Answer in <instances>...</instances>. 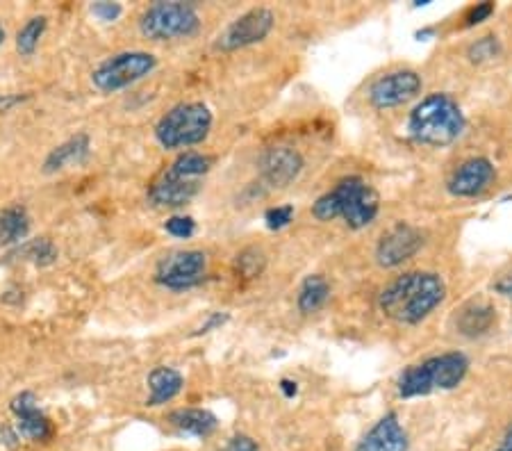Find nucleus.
<instances>
[{"label":"nucleus","instance_id":"1","mask_svg":"<svg viewBox=\"0 0 512 451\" xmlns=\"http://www.w3.org/2000/svg\"><path fill=\"white\" fill-rule=\"evenodd\" d=\"M447 299V283L435 272H406L387 283L378 294L381 313L396 324L426 322Z\"/></svg>","mask_w":512,"mask_h":451},{"label":"nucleus","instance_id":"2","mask_svg":"<svg viewBox=\"0 0 512 451\" xmlns=\"http://www.w3.org/2000/svg\"><path fill=\"white\" fill-rule=\"evenodd\" d=\"M408 137L428 149H447L465 135L467 117L460 103L447 92L421 96L408 112Z\"/></svg>","mask_w":512,"mask_h":451},{"label":"nucleus","instance_id":"3","mask_svg":"<svg viewBox=\"0 0 512 451\" xmlns=\"http://www.w3.org/2000/svg\"><path fill=\"white\" fill-rule=\"evenodd\" d=\"M378 215H381V196L360 176L342 178L333 190L321 194L312 203V217L317 221L328 224V221L342 219L351 231L371 226Z\"/></svg>","mask_w":512,"mask_h":451},{"label":"nucleus","instance_id":"4","mask_svg":"<svg viewBox=\"0 0 512 451\" xmlns=\"http://www.w3.org/2000/svg\"><path fill=\"white\" fill-rule=\"evenodd\" d=\"M214 167V158L201 151H185L173 160L148 187V201L155 208H183L201 192L205 176Z\"/></svg>","mask_w":512,"mask_h":451},{"label":"nucleus","instance_id":"5","mask_svg":"<svg viewBox=\"0 0 512 451\" xmlns=\"http://www.w3.org/2000/svg\"><path fill=\"white\" fill-rule=\"evenodd\" d=\"M467 354L462 351H444V354L431 356L421 363L408 365L396 379V395L401 399L426 397L433 392L456 390L469 374Z\"/></svg>","mask_w":512,"mask_h":451},{"label":"nucleus","instance_id":"6","mask_svg":"<svg viewBox=\"0 0 512 451\" xmlns=\"http://www.w3.org/2000/svg\"><path fill=\"white\" fill-rule=\"evenodd\" d=\"M214 126L212 110L205 103L187 101L173 105L155 123V139L167 151H185L203 144Z\"/></svg>","mask_w":512,"mask_h":451},{"label":"nucleus","instance_id":"7","mask_svg":"<svg viewBox=\"0 0 512 451\" xmlns=\"http://www.w3.org/2000/svg\"><path fill=\"white\" fill-rule=\"evenodd\" d=\"M201 30V16L192 3H153L139 16V32L151 41L192 39Z\"/></svg>","mask_w":512,"mask_h":451},{"label":"nucleus","instance_id":"8","mask_svg":"<svg viewBox=\"0 0 512 451\" xmlns=\"http://www.w3.org/2000/svg\"><path fill=\"white\" fill-rule=\"evenodd\" d=\"M158 69V57L148 51H123L110 55L92 71V82L98 92L112 94L121 92L135 82L144 80L146 76Z\"/></svg>","mask_w":512,"mask_h":451},{"label":"nucleus","instance_id":"9","mask_svg":"<svg viewBox=\"0 0 512 451\" xmlns=\"http://www.w3.org/2000/svg\"><path fill=\"white\" fill-rule=\"evenodd\" d=\"M208 276V256L198 249L171 251L155 265V283L164 290L185 292L201 285Z\"/></svg>","mask_w":512,"mask_h":451},{"label":"nucleus","instance_id":"10","mask_svg":"<svg viewBox=\"0 0 512 451\" xmlns=\"http://www.w3.org/2000/svg\"><path fill=\"white\" fill-rule=\"evenodd\" d=\"M276 28V14L269 7H253L230 21L224 32L214 41V48L221 53H235L242 48L260 44Z\"/></svg>","mask_w":512,"mask_h":451},{"label":"nucleus","instance_id":"11","mask_svg":"<svg viewBox=\"0 0 512 451\" xmlns=\"http://www.w3.org/2000/svg\"><path fill=\"white\" fill-rule=\"evenodd\" d=\"M424 78L415 69H394L378 76L367 89L369 105L374 110H394L419 98Z\"/></svg>","mask_w":512,"mask_h":451},{"label":"nucleus","instance_id":"12","mask_svg":"<svg viewBox=\"0 0 512 451\" xmlns=\"http://www.w3.org/2000/svg\"><path fill=\"white\" fill-rule=\"evenodd\" d=\"M305 160L294 146H269L258 158V187L262 192L285 190L303 174Z\"/></svg>","mask_w":512,"mask_h":451},{"label":"nucleus","instance_id":"13","mask_svg":"<svg viewBox=\"0 0 512 451\" xmlns=\"http://www.w3.org/2000/svg\"><path fill=\"white\" fill-rule=\"evenodd\" d=\"M426 235L419 231L417 226L408 224V221H396L394 226L387 228L376 244L374 258L378 267L383 269H396L403 262H408L424 249Z\"/></svg>","mask_w":512,"mask_h":451},{"label":"nucleus","instance_id":"14","mask_svg":"<svg viewBox=\"0 0 512 451\" xmlns=\"http://www.w3.org/2000/svg\"><path fill=\"white\" fill-rule=\"evenodd\" d=\"M497 180V167L485 155H474L460 162L456 169L451 171L447 180V190L456 199H476V196L485 194Z\"/></svg>","mask_w":512,"mask_h":451},{"label":"nucleus","instance_id":"15","mask_svg":"<svg viewBox=\"0 0 512 451\" xmlns=\"http://www.w3.org/2000/svg\"><path fill=\"white\" fill-rule=\"evenodd\" d=\"M12 413L16 417V433H19L21 440H28L32 445H44L53 438V422L48 420V415L39 408V399L35 392H21L12 399Z\"/></svg>","mask_w":512,"mask_h":451},{"label":"nucleus","instance_id":"16","mask_svg":"<svg viewBox=\"0 0 512 451\" xmlns=\"http://www.w3.org/2000/svg\"><path fill=\"white\" fill-rule=\"evenodd\" d=\"M410 436L401 424L399 413H385L371 429L362 436L355 451H408Z\"/></svg>","mask_w":512,"mask_h":451},{"label":"nucleus","instance_id":"17","mask_svg":"<svg viewBox=\"0 0 512 451\" xmlns=\"http://www.w3.org/2000/svg\"><path fill=\"white\" fill-rule=\"evenodd\" d=\"M453 324L462 338H483L497 326V308L487 301H467L453 317Z\"/></svg>","mask_w":512,"mask_h":451},{"label":"nucleus","instance_id":"18","mask_svg":"<svg viewBox=\"0 0 512 451\" xmlns=\"http://www.w3.org/2000/svg\"><path fill=\"white\" fill-rule=\"evenodd\" d=\"M89 153H92V139H89V135L87 133L73 135L66 139V142L57 144L55 149L46 155L44 174H60L64 169L85 164Z\"/></svg>","mask_w":512,"mask_h":451},{"label":"nucleus","instance_id":"19","mask_svg":"<svg viewBox=\"0 0 512 451\" xmlns=\"http://www.w3.org/2000/svg\"><path fill=\"white\" fill-rule=\"evenodd\" d=\"M167 422L183 436H192V438H210L214 431H217L219 420L217 415L208 408H176L167 415Z\"/></svg>","mask_w":512,"mask_h":451},{"label":"nucleus","instance_id":"20","mask_svg":"<svg viewBox=\"0 0 512 451\" xmlns=\"http://www.w3.org/2000/svg\"><path fill=\"white\" fill-rule=\"evenodd\" d=\"M185 388V379L178 369L173 367H155L151 374H148V408H158L169 404V401L176 399Z\"/></svg>","mask_w":512,"mask_h":451},{"label":"nucleus","instance_id":"21","mask_svg":"<svg viewBox=\"0 0 512 451\" xmlns=\"http://www.w3.org/2000/svg\"><path fill=\"white\" fill-rule=\"evenodd\" d=\"M32 219L21 203L7 205L0 210V249L28 242Z\"/></svg>","mask_w":512,"mask_h":451},{"label":"nucleus","instance_id":"22","mask_svg":"<svg viewBox=\"0 0 512 451\" xmlns=\"http://www.w3.org/2000/svg\"><path fill=\"white\" fill-rule=\"evenodd\" d=\"M328 299H330V283L326 281V276L310 274L305 276L299 292H296V308H299L301 315H315L326 306Z\"/></svg>","mask_w":512,"mask_h":451},{"label":"nucleus","instance_id":"23","mask_svg":"<svg viewBox=\"0 0 512 451\" xmlns=\"http://www.w3.org/2000/svg\"><path fill=\"white\" fill-rule=\"evenodd\" d=\"M57 256H60V251H57V246L48 240V237H39V240L23 242L19 249L12 253V258L32 262V265H37V267L53 265V262H57Z\"/></svg>","mask_w":512,"mask_h":451},{"label":"nucleus","instance_id":"24","mask_svg":"<svg viewBox=\"0 0 512 451\" xmlns=\"http://www.w3.org/2000/svg\"><path fill=\"white\" fill-rule=\"evenodd\" d=\"M48 28V19L44 14L30 16V19L23 23L16 32V51H19L21 57H32L39 48V41L44 39Z\"/></svg>","mask_w":512,"mask_h":451},{"label":"nucleus","instance_id":"25","mask_svg":"<svg viewBox=\"0 0 512 451\" xmlns=\"http://www.w3.org/2000/svg\"><path fill=\"white\" fill-rule=\"evenodd\" d=\"M264 267H267V253L260 246H246L235 256V274L246 278V281L258 278L264 272Z\"/></svg>","mask_w":512,"mask_h":451},{"label":"nucleus","instance_id":"26","mask_svg":"<svg viewBox=\"0 0 512 451\" xmlns=\"http://www.w3.org/2000/svg\"><path fill=\"white\" fill-rule=\"evenodd\" d=\"M503 46L497 35H485L481 39H476L469 44L467 48V60L472 64H485V62H492L497 60L501 55Z\"/></svg>","mask_w":512,"mask_h":451},{"label":"nucleus","instance_id":"27","mask_svg":"<svg viewBox=\"0 0 512 451\" xmlns=\"http://www.w3.org/2000/svg\"><path fill=\"white\" fill-rule=\"evenodd\" d=\"M294 205H274V208H269L264 212V224H267L269 231H283L289 224L294 221Z\"/></svg>","mask_w":512,"mask_h":451},{"label":"nucleus","instance_id":"28","mask_svg":"<svg viewBox=\"0 0 512 451\" xmlns=\"http://www.w3.org/2000/svg\"><path fill=\"white\" fill-rule=\"evenodd\" d=\"M164 231L176 240H189L196 233V221L187 215H173L164 221Z\"/></svg>","mask_w":512,"mask_h":451},{"label":"nucleus","instance_id":"29","mask_svg":"<svg viewBox=\"0 0 512 451\" xmlns=\"http://www.w3.org/2000/svg\"><path fill=\"white\" fill-rule=\"evenodd\" d=\"M494 12H497V5L490 3V0H485V3H476V5L469 7L465 16H462V28L481 26V23L490 19Z\"/></svg>","mask_w":512,"mask_h":451},{"label":"nucleus","instance_id":"30","mask_svg":"<svg viewBox=\"0 0 512 451\" xmlns=\"http://www.w3.org/2000/svg\"><path fill=\"white\" fill-rule=\"evenodd\" d=\"M228 319H230L228 313H212V315H208V317L203 319V324L198 326L196 331L192 333V338H201V335H208L212 331H219L221 326L228 324Z\"/></svg>","mask_w":512,"mask_h":451},{"label":"nucleus","instance_id":"31","mask_svg":"<svg viewBox=\"0 0 512 451\" xmlns=\"http://www.w3.org/2000/svg\"><path fill=\"white\" fill-rule=\"evenodd\" d=\"M92 14L96 16V19H101L103 23H112L123 14V7L119 3H94Z\"/></svg>","mask_w":512,"mask_h":451},{"label":"nucleus","instance_id":"32","mask_svg":"<svg viewBox=\"0 0 512 451\" xmlns=\"http://www.w3.org/2000/svg\"><path fill=\"white\" fill-rule=\"evenodd\" d=\"M219 451H260V449H258V442H255L251 436L239 433V436L230 438Z\"/></svg>","mask_w":512,"mask_h":451},{"label":"nucleus","instance_id":"33","mask_svg":"<svg viewBox=\"0 0 512 451\" xmlns=\"http://www.w3.org/2000/svg\"><path fill=\"white\" fill-rule=\"evenodd\" d=\"M28 101V94H0V114L12 112L21 103Z\"/></svg>","mask_w":512,"mask_h":451},{"label":"nucleus","instance_id":"34","mask_svg":"<svg viewBox=\"0 0 512 451\" xmlns=\"http://www.w3.org/2000/svg\"><path fill=\"white\" fill-rule=\"evenodd\" d=\"M492 290L497 292L499 297H503V299L512 301V274H506V276H501L499 281H494Z\"/></svg>","mask_w":512,"mask_h":451},{"label":"nucleus","instance_id":"35","mask_svg":"<svg viewBox=\"0 0 512 451\" xmlns=\"http://www.w3.org/2000/svg\"><path fill=\"white\" fill-rule=\"evenodd\" d=\"M494 451H512V422L506 426V431H503L499 445L494 447Z\"/></svg>","mask_w":512,"mask_h":451},{"label":"nucleus","instance_id":"36","mask_svg":"<svg viewBox=\"0 0 512 451\" xmlns=\"http://www.w3.org/2000/svg\"><path fill=\"white\" fill-rule=\"evenodd\" d=\"M280 392H283L287 399H294L296 392H299V383L292 381V379H283V381H280Z\"/></svg>","mask_w":512,"mask_h":451},{"label":"nucleus","instance_id":"37","mask_svg":"<svg viewBox=\"0 0 512 451\" xmlns=\"http://www.w3.org/2000/svg\"><path fill=\"white\" fill-rule=\"evenodd\" d=\"M5 28H3V23H0V46H3L5 44Z\"/></svg>","mask_w":512,"mask_h":451}]
</instances>
